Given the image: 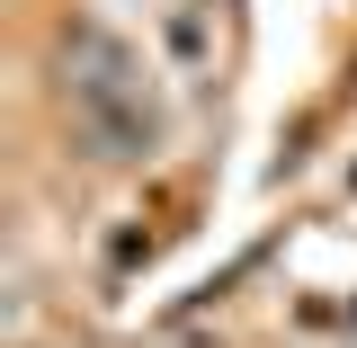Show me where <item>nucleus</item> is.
I'll return each mask as SVG.
<instances>
[{
	"instance_id": "f257e3e1",
	"label": "nucleus",
	"mask_w": 357,
	"mask_h": 348,
	"mask_svg": "<svg viewBox=\"0 0 357 348\" xmlns=\"http://www.w3.org/2000/svg\"><path fill=\"white\" fill-rule=\"evenodd\" d=\"M63 72H72V107L81 126L107 143V152H143L152 143V107H143V81H134V54L107 27H72L63 36Z\"/></svg>"
}]
</instances>
